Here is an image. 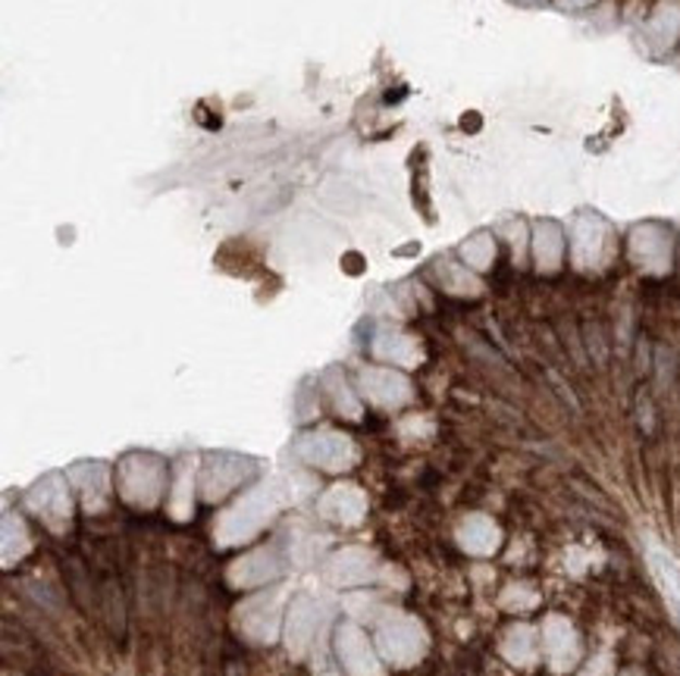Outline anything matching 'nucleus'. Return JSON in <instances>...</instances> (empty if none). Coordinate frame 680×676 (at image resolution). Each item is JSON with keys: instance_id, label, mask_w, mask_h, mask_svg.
I'll use <instances>...</instances> for the list:
<instances>
[{"instance_id": "obj_1", "label": "nucleus", "mask_w": 680, "mask_h": 676, "mask_svg": "<svg viewBox=\"0 0 680 676\" xmlns=\"http://www.w3.org/2000/svg\"><path fill=\"white\" fill-rule=\"evenodd\" d=\"M583 3H590V0H561V7H583Z\"/></svg>"}]
</instances>
